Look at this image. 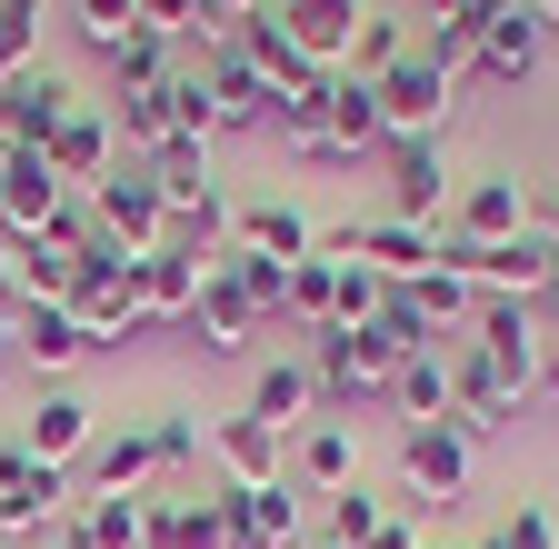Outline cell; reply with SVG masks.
Wrapping results in <instances>:
<instances>
[{"label":"cell","instance_id":"cell-1","mask_svg":"<svg viewBox=\"0 0 559 549\" xmlns=\"http://www.w3.org/2000/svg\"><path fill=\"white\" fill-rule=\"evenodd\" d=\"M70 320H81L91 350H100V339H120V330H151V320H140V260L110 250L100 230H91L81 270H70Z\"/></svg>","mask_w":559,"mask_h":549},{"label":"cell","instance_id":"cell-2","mask_svg":"<svg viewBox=\"0 0 559 549\" xmlns=\"http://www.w3.org/2000/svg\"><path fill=\"white\" fill-rule=\"evenodd\" d=\"M91 230L110 240V250H130V260H151L160 240H170V200H160V170L140 160V170H110L100 190H91Z\"/></svg>","mask_w":559,"mask_h":549},{"label":"cell","instance_id":"cell-3","mask_svg":"<svg viewBox=\"0 0 559 549\" xmlns=\"http://www.w3.org/2000/svg\"><path fill=\"white\" fill-rule=\"evenodd\" d=\"M380 91V130H390V141H450V100H460V81L440 71V60H400V71H380L370 81Z\"/></svg>","mask_w":559,"mask_h":549},{"label":"cell","instance_id":"cell-4","mask_svg":"<svg viewBox=\"0 0 559 549\" xmlns=\"http://www.w3.org/2000/svg\"><path fill=\"white\" fill-rule=\"evenodd\" d=\"M530 230H539V200H530L520 170H479V180L450 200V220H440V240H469V250H489V240H530Z\"/></svg>","mask_w":559,"mask_h":549},{"label":"cell","instance_id":"cell-5","mask_svg":"<svg viewBox=\"0 0 559 549\" xmlns=\"http://www.w3.org/2000/svg\"><path fill=\"white\" fill-rule=\"evenodd\" d=\"M469 31H479V60H469V71L500 81V91H520L539 71V50H549V21L530 11V0H469Z\"/></svg>","mask_w":559,"mask_h":549},{"label":"cell","instance_id":"cell-6","mask_svg":"<svg viewBox=\"0 0 559 549\" xmlns=\"http://www.w3.org/2000/svg\"><path fill=\"white\" fill-rule=\"evenodd\" d=\"M300 360H310V380H320V409H330V420H349L360 399H390V370H380V350H370L360 330H310Z\"/></svg>","mask_w":559,"mask_h":549},{"label":"cell","instance_id":"cell-7","mask_svg":"<svg viewBox=\"0 0 559 549\" xmlns=\"http://www.w3.org/2000/svg\"><path fill=\"white\" fill-rule=\"evenodd\" d=\"M469 350L530 399V390H539V360H549V330H539L520 300H479V310H469Z\"/></svg>","mask_w":559,"mask_h":549},{"label":"cell","instance_id":"cell-8","mask_svg":"<svg viewBox=\"0 0 559 549\" xmlns=\"http://www.w3.org/2000/svg\"><path fill=\"white\" fill-rule=\"evenodd\" d=\"M380 160H390V220L409 230L450 220V141H380Z\"/></svg>","mask_w":559,"mask_h":549},{"label":"cell","instance_id":"cell-9","mask_svg":"<svg viewBox=\"0 0 559 549\" xmlns=\"http://www.w3.org/2000/svg\"><path fill=\"white\" fill-rule=\"evenodd\" d=\"M91 440H100V409H91L81 390H40V399H31V420H21V450H31L40 469H70V479H81Z\"/></svg>","mask_w":559,"mask_h":549},{"label":"cell","instance_id":"cell-10","mask_svg":"<svg viewBox=\"0 0 559 549\" xmlns=\"http://www.w3.org/2000/svg\"><path fill=\"white\" fill-rule=\"evenodd\" d=\"M140 549H230V490H151V539Z\"/></svg>","mask_w":559,"mask_h":549},{"label":"cell","instance_id":"cell-11","mask_svg":"<svg viewBox=\"0 0 559 549\" xmlns=\"http://www.w3.org/2000/svg\"><path fill=\"white\" fill-rule=\"evenodd\" d=\"M151 490H160V469H151V430H140V420L100 430L91 460H81V500H151Z\"/></svg>","mask_w":559,"mask_h":549},{"label":"cell","instance_id":"cell-12","mask_svg":"<svg viewBox=\"0 0 559 549\" xmlns=\"http://www.w3.org/2000/svg\"><path fill=\"white\" fill-rule=\"evenodd\" d=\"M210 479H221V490H270V479H290V440L240 409V420L210 430Z\"/></svg>","mask_w":559,"mask_h":549},{"label":"cell","instance_id":"cell-13","mask_svg":"<svg viewBox=\"0 0 559 549\" xmlns=\"http://www.w3.org/2000/svg\"><path fill=\"white\" fill-rule=\"evenodd\" d=\"M510 420H520V390L489 370L479 350H450V430L460 440H500Z\"/></svg>","mask_w":559,"mask_h":549},{"label":"cell","instance_id":"cell-14","mask_svg":"<svg viewBox=\"0 0 559 549\" xmlns=\"http://www.w3.org/2000/svg\"><path fill=\"white\" fill-rule=\"evenodd\" d=\"M469 450H479V440H460L450 420L400 430V479H409V500H460V490H469Z\"/></svg>","mask_w":559,"mask_h":549},{"label":"cell","instance_id":"cell-15","mask_svg":"<svg viewBox=\"0 0 559 549\" xmlns=\"http://www.w3.org/2000/svg\"><path fill=\"white\" fill-rule=\"evenodd\" d=\"M270 11H280V31H290V50L310 60V71H340L360 21H370V0H270Z\"/></svg>","mask_w":559,"mask_h":549},{"label":"cell","instance_id":"cell-16","mask_svg":"<svg viewBox=\"0 0 559 549\" xmlns=\"http://www.w3.org/2000/svg\"><path fill=\"white\" fill-rule=\"evenodd\" d=\"M70 490H81V479L70 469H40L21 440H0V539H21V529H40Z\"/></svg>","mask_w":559,"mask_h":549},{"label":"cell","instance_id":"cell-17","mask_svg":"<svg viewBox=\"0 0 559 549\" xmlns=\"http://www.w3.org/2000/svg\"><path fill=\"white\" fill-rule=\"evenodd\" d=\"M190 330H200V350H221V360H240L250 339H260V310H250V290H240L230 250L200 270V310H190Z\"/></svg>","mask_w":559,"mask_h":549},{"label":"cell","instance_id":"cell-18","mask_svg":"<svg viewBox=\"0 0 559 549\" xmlns=\"http://www.w3.org/2000/svg\"><path fill=\"white\" fill-rule=\"evenodd\" d=\"M110 151H120V130H110V110H70V120L50 130V151H40V160L60 170V190H70V200H91V190H100V180L120 170Z\"/></svg>","mask_w":559,"mask_h":549},{"label":"cell","instance_id":"cell-19","mask_svg":"<svg viewBox=\"0 0 559 549\" xmlns=\"http://www.w3.org/2000/svg\"><path fill=\"white\" fill-rule=\"evenodd\" d=\"M60 170L40 160V151H11V160H0V240H40L50 220H60Z\"/></svg>","mask_w":559,"mask_h":549},{"label":"cell","instance_id":"cell-20","mask_svg":"<svg viewBox=\"0 0 559 549\" xmlns=\"http://www.w3.org/2000/svg\"><path fill=\"white\" fill-rule=\"evenodd\" d=\"M230 250H240V260H280V270H290V260L320 250V220L290 211V200H240V211H230Z\"/></svg>","mask_w":559,"mask_h":549},{"label":"cell","instance_id":"cell-21","mask_svg":"<svg viewBox=\"0 0 559 549\" xmlns=\"http://www.w3.org/2000/svg\"><path fill=\"white\" fill-rule=\"evenodd\" d=\"M70 110H81V100H70L60 71H21V81H0V141H11V151H50V130Z\"/></svg>","mask_w":559,"mask_h":549},{"label":"cell","instance_id":"cell-22","mask_svg":"<svg viewBox=\"0 0 559 549\" xmlns=\"http://www.w3.org/2000/svg\"><path fill=\"white\" fill-rule=\"evenodd\" d=\"M290 490H320V500L360 490V440H349V420H310L290 440Z\"/></svg>","mask_w":559,"mask_h":549},{"label":"cell","instance_id":"cell-23","mask_svg":"<svg viewBox=\"0 0 559 549\" xmlns=\"http://www.w3.org/2000/svg\"><path fill=\"white\" fill-rule=\"evenodd\" d=\"M11 350L31 360V370H81L91 360V339H81V320H70V300H21V320H11Z\"/></svg>","mask_w":559,"mask_h":549},{"label":"cell","instance_id":"cell-24","mask_svg":"<svg viewBox=\"0 0 559 549\" xmlns=\"http://www.w3.org/2000/svg\"><path fill=\"white\" fill-rule=\"evenodd\" d=\"M270 141L290 151V160H340L330 151V71H310V81H290L270 100Z\"/></svg>","mask_w":559,"mask_h":549},{"label":"cell","instance_id":"cell-25","mask_svg":"<svg viewBox=\"0 0 559 549\" xmlns=\"http://www.w3.org/2000/svg\"><path fill=\"white\" fill-rule=\"evenodd\" d=\"M300 490L270 479V490H230V549H300Z\"/></svg>","mask_w":559,"mask_h":549},{"label":"cell","instance_id":"cell-26","mask_svg":"<svg viewBox=\"0 0 559 549\" xmlns=\"http://www.w3.org/2000/svg\"><path fill=\"white\" fill-rule=\"evenodd\" d=\"M310 409H320L310 360H270V370L250 380V420H260V430H280V440H300V430H310Z\"/></svg>","mask_w":559,"mask_h":549},{"label":"cell","instance_id":"cell-27","mask_svg":"<svg viewBox=\"0 0 559 549\" xmlns=\"http://www.w3.org/2000/svg\"><path fill=\"white\" fill-rule=\"evenodd\" d=\"M200 81H210V120H221V130H270V100H280V91L250 71V60H240L230 40H221V60H210Z\"/></svg>","mask_w":559,"mask_h":549},{"label":"cell","instance_id":"cell-28","mask_svg":"<svg viewBox=\"0 0 559 549\" xmlns=\"http://www.w3.org/2000/svg\"><path fill=\"white\" fill-rule=\"evenodd\" d=\"M380 141H390V130H380V91L349 81V71H330V151L360 160V151H380Z\"/></svg>","mask_w":559,"mask_h":549},{"label":"cell","instance_id":"cell-29","mask_svg":"<svg viewBox=\"0 0 559 549\" xmlns=\"http://www.w3.org/2000/svg\"><path fill=\"white\" fill-rule=\"evenodd\" d=\"M200 270H210V260L151 250V260H140V320H190V310H200Z\"/></svg>","mask_w":559,"mask_h":549},{"label":"cell","instance_id":"cell-30","mask_svg":"<svg viewBox=\"0 0 559 549\" xmlns=\"http://www.w3.org/2000/svg\"><path fill=\"white\" fill-rule=\"evenodd\" d=\"M280 320L290 330H330L340 320V260H290V281H280Z\"/></svg>","mask_w":559,"mask_h":549},{"label":"cell","instance_id":"cell-31","mask_svg":"<svg viewBox=\"0 0 559 549\" xmlns=\"http://www.w3.org/2000/svg\"><path fill=\"white\" fill-rule=\"evenodd\" d=\"M230 50L250 60V71H260L270 91H290V81H310V60L290 50V31H280V11H250V21L230 31Z\"/></svg>","mask_w":559,"mask_h":549},{"label":"cell","instance_id":"cell-32","mask_svg":"<svg viewBox=\"0 0 559 549\" xmlns=\"http://www.w3.org/2000/svg\"><path fill=\"white\" fill-rule=\"evenodd\" d=\"M140 430H151V469H160V490H180L190 469H210V440H200L190 409H160V420H140Z\"/></svg>","mask_w":559,"mask_h":549},{"label":"cell","instance_id":"cell-33","mask_svg":"<svg viewBox=\"0 0 559 549\" xmlns=\"http://www.w3.org/2000/svg\"><path fill=\"white\" fill-rule=\"evenodd\" d=\"M390 409L419 430V420H450V350H419L400 380H390Z\"/></svg>","mask_w":559,"mask_h":549},{"label":"cell","instance_id":"cell-34","mask_svg":"<svg viewBox=\"0 0 559 549\" xmlns=\"http://www.w3.org/2000/svg\"><path fill=\"white\" fill-rule=\"evenodd\" d=\"M400 290H409V310H419V320H430L440 339H450V330H460V320L479 310V290L460 281V270H440V260H430V270H419V281H400Z\"/></svg>","mask_w":559,"mask_h":549},{"label":"cell","instance_id":"cell-35","mask_svg":"<svg viewBox=\"0 0 559 549\" xmlns=\"http://www.w3.org/2000/svg\"><path fill=\"white\" fill-rule=\"evenodd\" d=\"M70 539H91V549H140V539H151V500H81Z\"/></svg>","mask_w":559,"mask_h":549},{"label":"cell","instance_id":"cell-36","mask_svg":"<svg viewBox=\"0 0 559 549\" xmlns=\"http://www.w3.org/2000/svg\"><path fill=\"white\" fill-rule=\"evenodd\" d=\"M170 71H180V40H160V31H130L110 50V91H160Z\"/></svg>","mask_w":559,"mask_h":549},{"label":"cell","instance_id":"cell-37","mask_svg":"<svg viewBox=\"0 0 559 549\" xmlns=\"http://www.w3.org/2000/svg\"><path fill=\"white\" fill-rule=\"evenodd\" d=\"M11 250V281H21V300H70V250H50V240H0Z\"/></svg>","mask_w":559,"mask_h":549},{"label":"cell","instance_id":"cell-38","mask_svg":"<svg viewBox=\"0 0 559 549\" xmlns=\"http://www.w3.org/2000/svg\"><path fill=\"white\" fill-rule=\"evenodd\" d=\"M110 130H120L130 151L160 160V151H170V100H160V91H110Z\"/></svg>","mask_w":559,"mask_h":549},{"label":"cell","instance_id":"cell-39","mask_svg":"<svg viewBox=\"0 0 559 549\" xmlns=\"http://www.w3.org/2000/svg\"><path fill=\"white\" fill-rule=\"evenodd\" d=\"M400 60H409V21L370 11V21H360V40H349V60H340V71H349V81H380V71H400Z\"/></svg>","mask_w":559,"mask_h":549},{"label":"cell","instance_id":"cell-40","mask_svg":"<svg viewBox=\"0 0 559 549\" xmlns=\"http://www.w3.org/2000/svg\"><path fill=\"white\" fill-rule=\"evenodd\" d=\"M40 71V0H0V81Z\"/></svg>","mask_w":559,"mask_h":549},{"label":"cell","instance_id":"cell-41","mask_svg":"<svg viewBox=\"0 0 559 549\" xmlns=\"http://www.w3.org/2000/svg\"><path fill=\"white\" fill-rule=\"evenodd\" d=\"M70 31H81V40H91V50L110 60V50H120V40L140 31V0H81V11H70Z\"/></svg>","mask_w":559,"mask_h":549},{"label":"cell","instance_id":"cell-42","mask_svg":"<svg viewBox=\"0 0 559 549\" xmlns=\"http://www.w3.org/2000/svg\"><path fill=\"white\" fill-rule=\"evenodd\" d=\"M479 549H559V520H549V500H520L500 529H489Z\"/></svg>","mask_w":559,"mask_h":549},{"label":"cell","instance_id":"cell-43","mask_svg":"<svg viewBox=\"0 0 559 549\" xmlns=\"http://www.w3.org/2000/svg\"><path fill=\"white\" fill-rule=\"evenodd\" d=\"M380 520H390V510L370 500V479H360V490H340V500H330V539H349V549H370V529H380Z\"/></svg>","mask_w":559,"mask_h":549},{"label":"cell","instance_id":"cell-44","mask_svg":"<svg viewBox=\"0 0 559 549\" xmlns=\"http://www.w3.org/2000/svg\"><path fill=\"white\" fill-rule=\"evenodd\" d=\"M140 31H160V40H200L210 11H200V0H140Z\"/></svg>","mask_w":559,"mask_h":549},{"label":"cell","instance_id":"cell-45","mask_svg":"<svg viewBox=\"0 0 559 549\" xmlns=\"http://www.w3.org/2000/svg\"><path fill=\"white\" fill-rule=\"evenodd\" d=\"M370 549H430V539H419V520H400V510H390V520L370 529Z\"/></svg>","mask_w":559,"mask_h":549},{"label":"cell","instance_id":"cell-46","mask_svg":"<svg viewBox=\"0 0 559 549\" xmlns=\"http://www.w3.org/2000/svg\"><path fill=\"white\" fill-rule=\"evenodd\" d=\"M530 320H539V330H549V339H559V270H549V290H539V300H530Z\"/></svg>","mask_w":559,"mask_h":549},{"label":"cell","instance_id":"cell-47","mask_svg":"<svg viewBox=\"0 0 559 549\" xmlns=\"http://www.w3.org/2000/svg\"><path fill=\"white\" fill-rule=\"evenodd\" d=\"M21 320V281H11V250H0V330Z\"/></svg>","mask_w":559,"mask_h":549},{"label":"cell","instance_id":"cell-48","mask_svg":"<svg viewBox=\"0 0 559 549\" xmlns=\"http://www.w3.org/2000/svg\"><path fill=\"white\" fill-rule=\"evenodd\" d=\"M419 21H430V31L440 21H469V0H419Z\"/></svg>","mask_w":559,"mask_h":549},{"label":"cell","instance_id":"cell-49","mask_svg":"<svg viewBox=\"0 0 559 549\" xmlns=\"http://www.w3.org/2000/svg\"><path fill=\"white\" fill-rule=\"evenodd\" d=\"M539 240H549V250H559V200H539Z\"/></svg>","mask_w":559,"mask_h":549},{"label":"cell","instance_id":"cell-50","mask_svg":"<svg viewBox=\"0 0 559 549\" xmlns=\"http://www.w3.org/2000/svg\"><path fill=\"white\" fill-rule=\"evenodd\" d=\"M539 390H549V399H559V339H549V360H539Z\"/></svg>","mask_w":559,"mask_h":549},{"label":"cell","instance_id":"cell-51","mask_svg":"<svg viewBox=\"0 0 559 549\" xmlns=\"http://www.w3.org/2000/svg\"><path fill=\"white\" fill-rule=\"evenodd\" d=\"M300 549H349V539H330V529H320V539H300Z\"/></svg>","mask_w":559,"mask_h":549},{"label":"cell","instance_id":"cell-52","mask_svg":"<svg viewBox=\"0 0 559 549\" xmlns=\"http://www.w3.org/2000/svg\"><path fill=\"white\" fill-rule=\"evenodd\" d=\"M530 11H539V21H559V0H530Z\"/></svg>","mask_w":559,"mask_h":549},{"label":"cell","instance_id":"cell-53","mask_svg":"<svg viewBox=\"0 0 559 549\" xmlns=\"http://www.w3.org/2000/svg\"><path fill=\"white\" fill-rule=\"evenodd\" d=\"M60 549H91V539H60Z\"/></svg>","mask_w":559,"mask_h":549},{"label":"cell","instance_id":"cell-54","mask_svg":"<svg viewBox=\"0 0 559 549\" xmlns=\"http://www.w3.org/2000/svg\"><path fill=\"white\" fill-rule=\"evenodd\" d=\"M0 350H11V330H0Z\"/></svg>","mask_w":559,"mask_h":549},{"label":"cell","instance_id":"cell-55","mask_svg":"<svg viewBox=\"0 0 559 549\" xmlns=\"http://www.w3.org/2000/svg\"><path fill=\"white\" fill-rule=\"evenodd\" d=\"M0 549H11V539H0Z\"/></svg>","mask_w":559,"mask_h":549}]
</instances>
